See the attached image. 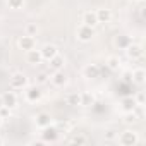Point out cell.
<instances>
[{
    "label": "cell",
    "instance_id": "6da1fadb",
    "mask_svg": "<svg viewBox=\"0 0 146 146\" xmlns=\"http://www.w3.org/2000/svg\"><path fill=\"white\" fill-rule=\"evenodd\" d=\"M117 139H119V143L122 146H136L139 143V137H137V134L134 131H125L120 136H117Z\"/></svg>",
    "mask_w": 146,
    "mask_h": 146
},
{
    "label": "cell",
    "instance_id": "7a4b0ae2",
    "mask_svg": "<svg viewBox=\"0 0 146 146\" xmlns=\"http://www.w3.org/2000/svg\"><path fill=\"white\" fill-rule=\"evenodd\" d=\"M28 86V78L24 74H21V72H16V74L11 78V88L14 90H23Z\"/></svg>",
    "mask_w": 146,
    "mask_h": 146
},
{
    "label": "cell",
    "instance_id": "3957f363",
    "mask_svg": "<svg viewBox=\"0 0 146 146\" xmlns=\"http://www.w3.org/2000/svg\"><path fill=\"white\" fill-rule=\"evenodd\" d=\"M93 36H95V29H93L91 26L83 24V26L78 28V38H79L81 41H90Z\"/></svg>",
    "mask_w": 146,
    "mask_h": 146
},
{
    "label": "cell",
    "instance_id": "277c9868",
    "mask_svg": "<svg viewBox=\"0 0 146 146\" xmlns=\"http://www.w3.org/2000/svg\"><path fill=\"white\" fill-rule=\"evenodd\" d=\"M83 24L95 28V26L98 24V19H96V12H95V11H86V12L83 14Z\"/></svg>",
    "mask_w": 146,
    "mask_h": 146
},
{
    "label": "cell",
    "instance_id": "5b68a950",
    "mask_svg": "<svg viewBox=\"0 0 146 146\" xmlns=\"http://www.w3.org/2000/svg\"><path fill=\"white\" fill-rule=\"evenodd\" d=\"M35 45H36V40H35V36H29V35H26V36H23L21 40H19V46L23 48V50H33L35 48Z\"/></svg>",
    "mask_w": 146,
    "mask_h": 146
},
{
    "label": "cell",
    "instance_id": "8992f818",
    "mask_svg": "<svg viewBox=\"0 0 146 146\" xmlns=\"http://www.w3.org/2000/svg\"><path fill=\"white\" fill-rule=\"evenodd\" d=\"M40 53H41V57H43L45 60H50V58H53V57L58 53V50H57L55 45H45V46L40 50Z\"/></svg>",
    "mask_w": 146,
    "mask_h": 146
},
{
    "label": "cell",
    "instance_id": "52a82bcc",
    "mask_svg": "<svg viewBox=\"0 0 146 146\" xmlns=\"http://www.w3.org/2000/svg\"><path fill=\"white\" fill-rule=\"evenodd\" d=\"M2 102H4V107L14 108V107L17 105V96H16V93L7 91V93H4V95H2Z\"/></svg>",
    "mask_w": 146,
    "mask_h": 146
},
{
    "label": "cell",
    "instance_id": "ba28073f",
    "mask_svg": "<svg viewBox=\"0 0 146 146\" xmlns=\"http://www.w3.org/2000/svg\"><path fill=\"white\" fill-rule=\"evenodd\" d=\"M125 52H127V55H129V58H139L141 55H143V48L139 46V45H132V43H129L127 45V48H125Z\"/></svg>",
    "mask_w": 146,
    "mask_h": 146
},
{
    "label": "cell",
    "instance_id": "9c48e42d",
    "mask_svg": "<svg viewBox=\"0 0 146 146\" xmlns=\"http://www.w3.org/2000/svg\"><path fill=\"white\" fill-rule=\"evenodd\" d=\"M52 83H53L55 86H64V84L67 83V76L64 74L62 70H55L53 76H52Z\"/></svg>",
    "mask_w": 146,
    "mask_h": 146
},
{
    "label": "cell",
    "instance_id": "30bf717a",
    "mask_svg": "<svg viewBox=\"0 0 146 146\" xmlns=\"http://www.w3.org/2000/svg\"><path fill=\"white\" fill-rule=\"evenodd\" d=\"M95 12H96L98 23H110V19H112L110 9H98V11H95Z\"/></svg>",
    "mask_w": 146,
    "mask_h": 146
},
{
    "label": "cell",
    "instance_id": "8fae6325",
    "mask_svg": "<svg viewBox=\"0 0 146 146\" xmlns=\"http://www.w3.org/2000/svg\"><path fill=\"white\" fill-rule=\"evenodd\" d=\"M26 60L29 62V64H40L41 60H43V57H41V53H40V50H28V55H26Z\"/></svg>",
    "mask_w": 146,
    "mask_h": 146
},
{
    "label": "cell",
    "instance_id": "7c38bea8",
    "mask_svg": "<svg viewBox=\"0 0 146 146\" xmlns=\"http://www.w3.org/2000/svg\"><path fill=\"white\" fill-rule=\"evenodd\" d=\"M50 65H52L53 70H62L64 65H65V60H64V57L60 53H57L53 58H50Z\"/></svg>",
    "mask_w": 146,
    "mask_h": 146
},
{
    "label": "cell",
    "instance_id": "4fadbf2b",
    "mask_svg": "<svg viewBox=\"0 0 146 146\" xmlns=\"http://www.w3.org/2000/svg\"><path fill=\"white\" fill-rule=\"evenodd\" d=\"M43 137H45V141H57V137H58V129H55V127H52V125L45 127Z\"/></svg>",
    "mask_w": 146,
    "mask_h": 146
},
{
    "label": "cell",
    "instance_id": "5bb4252c",
    "mask_svg": "<svg viewBox=\"0 0 146 146\" xmlns=\"http://www.w3.org/2000/svg\"><path fill=\"white\" fill-rule=\"evenodd\" d=\"M26 98H28L29 102H38V100L41 98V91H40V88H36V86L28 88V91H26Z\"/></svg>",
    "mask_w": 146,
    "mask_h": 146
},
{
    "label": "cell",
    "instance_id": "9a60e30c",
    "mask_svg": "<svg viewBox=\"0 0 146 146\" xmlns=\"http://www.w3.org/2000/svg\"><path fill=\"white\" fill-rule=\"evenodd\" d=\"M136 100L132 98V96H125V98H122V110L124 112H132L134 108H136Z\"/></svg>",
    "mask_w": 146,
    "mask_h": 146
},
{
    "label": "cell",
    "instance_id": "2e32d148",
    "mask_svg": "<svg viewBox=\"0 0 146 146\" xmlns=\"http://www.w3.org/2000/svg\"><path fill=\"white\" fill-rule=\"evenodd\" d=\"M36 125L41 127V129L52 125V119H50V115H48V113H40V115L36 117Z\"/></svg>",
    "mask_w": 146,
    "mask_h": 146
},
{
    "label": "cell",
    "instance_id": "e0dca14e",
    "mask_svg": "<svg viewBox=\"0 0 146 146\" xmlns=\"http://www.w3.org/2000/svg\"><path fill=\"white\" fill-rule=\"evenodd\" d=\"M98 74H100V67L98 65H88V67H84V76L86 78H98Z\"/></svg>",
    "mask_w": 146,
    "mask_h": 146
},
{
    "label": "cell",
    "instance_id": "ac0fdd59",
    "mask_svg": "<svg viewBox=\"0 0 146 146\" xmlns=\"http://www.w3.org/2000/svg\"><path fill=\"white\" fill-rule=\"evenodd\" d=\"M67 103L76 107V105H81V93H70L67 96Z\"/></svg>",
    "mask_w": 146,
    "mask_h": 146
},
{
    "label": "cell",
    "instance_id": "d6986e66",
    "mask_svg": "<svg viewBox=\"0 0 146 146\" xmlns=\"http://www.w3.org/2000/svg\"><path fill=\"white\" fill-rule=\"evenodd\" d=\"M132 79H134V83L143 84V83H144V70H143V69H136V70L132 72Z\"/></svg>",
    "mask_w": 146,
    "mask_h": 146
},
{
    "label": "cell",
    "instance_id": "ffe728a7",
    "mask_svg": "<svg viewBox=\"0 0 146 146\" xmlns=\"http://www.w3.org/2000/svg\"><path fill=\"white\" fill-rule=\"evenodd\" d=\"M107 64H108V67H110V69H113V70H115V69H119V67H120V58H119V57H110V58L107 60Z\"/></svg>",
    "mask_w": 146,
    "mask_h": 146
},
{
    "label": "cell",
    "instance_id": "44dd1931",
    "mask_svg": "<svg viewBox=\"0 0 146 146\" xmlns=\"http://www.w3.org/2000/svg\"><path fill=\"white\" fill-rule=\"evenodd\" d=\"M95 100H93V96L91 95H88V93H81V105H91Z\"/></svg>",
    "mask_w": 146,
    "mask_h": 146
},
{
    "label": "cell",
    "instance_id": "7402d4cb",
    "mask_svg": "<svg viewBox=\"0 0 146 146\" xmlns=\"http://www.w3.org/2000/svg\"><path fill=\"white\" fill-rule=\"evenodd\" d=\"M7 4L11 9H21L24 5V0H7Z\"/></svg>",
    "mask_w": 146,
    "mask_h": 146
},
{
    "label": "cell",
    "instance_id": "603a6c76",
    "mask_svg": "<svg viewBox=\"0 0 146 146\" xmlns=\"http://www.w3.org/2000/svg\"><path fill=\"white\" fill-rule=\"evenodd\" d=\"M127 115H125V119H124V122L125 124H134L136 120H137V115L134 113V112H125Z\"/></svg>",
    "mask_w": 146,
    "mask_h": 146
},
{
    "label": "cell",
    "instance_id": "cb8c5ba5",
    "mask_svg": "<svg viewBox=\"0 0 146 146\" xmlns=\"http://www.w3.org/2000/svg\"><path fill=\"white\" fill-rule=\"evenodd\" d=\"M38 33V28H36V24H28L26 26V35H29V36H35Z\"/></svg>",
    "mask_w": 146,
    "mask_h": 146
},
{
    "label": "cell",
    "instance_id": "d4e9b609",
    "mask_svg": "<svg viewBox=\"0 0 146 146\" xmlns=\"http://www.w3.org/2000/svg\"><path fill=\"white\" fill-rule=\"evenodd\" d=\"M0 117H2V119L11 117V108L9 107H0Z\"/></svg>",
    "mask_w": 146,
    "mask_h": 146
},
{
    "label": "cell",
    "instance_id": "484cf974",
    "mask_svg": "<svg viewBox=\"0 0 146 146\" xmlns=\"http://www.w3.org/2000/svg\"><path fill=\"white\" fill-rule=\"evenodd\" d=\"M129 43H131V41H129L127 38H120V40H117V45H119V46H124V48H127Z\"/></svg>",
    "mask_w": 146,
    "mask_h": 146
},
{
    "label": "cell",
    "instance_id": "4316f807",
    "mask_svg": "<svg viewBox=\"0 0 146 146\" xmlns=\"http://www.w3.org/2000/svg\"><path fill=\"white\" fill-rule=\"evenodd\" d=\"M105 137H107L108 141H110V139H115V137H117V132H115V131H108V132L105 134Z\"/></svg>",
    "mask_w": 146,
    "mask_h": 146
},
{
    "label": "cell",
    "instance_id": "83f0119b",
    "mask_svg": "<svg viewBox=\"0 0 146 146\" xmlns=\"http://www.w3.org/2000/svg\"><path fill=\"white\" fill-rule=\"evenodd\" d=\"M134 100H136V103H137V105H143V103H144V95H143V93H139V95H137V98H134Z\"/></svg>",
    "mask_w": 146,
    "mask_h": 146
},
{
    "label": "cell",
    "instance_id": "f1b7e54d",
    "mask_svg": "<svg viewBox=\"0 0 146 146\" xmlns=\"http://www.w3.org/2000/svg\"><path fill=\"white\" fill-rule=\"evenodd\" d=\"M72 143H76V144H83V143H86V139H84V137H81V136H79V137L76 136L74 139H72Z\"/></svg>",
    "mask_w": 146,
    "mask_h": 146
},
{
    "label": "cell",
    "instance_id": "f546056e",
    "mask_svg": "<svg viewBox=\"0 0 146 146\" xmlns=\"http://www.w3.org/2000/svg\"><path fill=\"white\" fill-rule=\"evenodd\" d=\"M46 79H48V74H45V72L38 76V83H46Z\"/></svg>",
    "mask_w": 146,
    "mask_h": 146
},
{
    "label": "cell",
    "instance_id": "4dcf8cb0",
    "mask_svg": "<svg viewBox=\"0 0 146 146\" xmlns=\"http://www.w3.org/2000/svg\"><path fill=\"white\" fill-rule=\"evenodd\" d=\"M0 107H4V102H2V95H0Z\"/></svg>",
    "mask_w": 146,
    "mask_h": 146
},
{
    "label": "cell",
    "instance_id": "1f68e13d",
    "mask_svg": "<svg viewBox=\"0 0 146 146\" xmlns=\"http://www.w3.org/2000/svg\"><path fill=\"white\" fill-rule=\"evenodd\" d=\"M2 144H4V139H2V137H0V146H2Z\"/></svg>",
    "mask_w": 146,
    "mask_h": 146
},
{
    "label": "cell",
    "instance_id": "d6a6232c",
    "mask_svg": "<svg viewBox=\"0 0 146 146\" xmlns=\"http://www.w3.org/2000/svg\"><path fill=\"white\" fill-rule=\"evenodd\" d=\"M2 120H4V119H2V117H0V124H2Z\"/></svg>",
    "mask_w": 146,
    "mask_h": 146
},
{
    "label": "cell",
    "instance_id": "836d02e7",
    "mask_svg": "<svg viewBox=\"0 0 146 146\" xmlns=\"http://www.w3.org/2000/svg\"><path fill=\"white\" fill-rule=\"evenodd\" d=\"M132 2H139V0H132Z\"/></svg>",
    "mask_w": 146,
    "mask_h": 146
}]
</instances>
